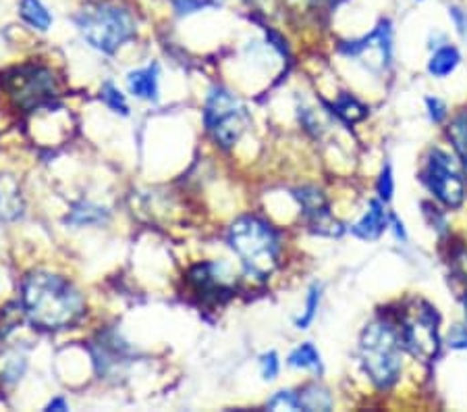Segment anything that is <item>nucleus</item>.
<instances>
[{"instance_id": "nucleus-1", "label": "nucleus", "mask_w": 467, "mask_h": 412, "mask_svg": "<svg viewBox=\"0 0 467 412\" xmlns=\"http://www.w3.org/2000/svg\"><path fill=\"white\" fill-rule=\"evenodd\" d=\"M21 311L42 332H63L84 317L86 302L79 290L65 277L36 271L21 283Z\"/></svg>"}, {"instance_id": "nucleus-2", "label": "nucleus", "mask_w": 467, "mask_h": 412, "mask_svg": "<svg viewBox=\"0 0 467 412\" xmlns=\"http://www.w3.org/2000/svg\"><path fill=\"white\" fill-rule=\"evenodd\" d=\"M75 26L89 47L112 55L138 32V21L127 6L109 0H92L75 15Z\"/></svg>"}, {"instance_id": "nucleus-3", "label": "nucleus", "mask_w": 467, "mask_h": 412, "mask_svg": "<svg viewBox=\"0 0 467 412\" xmlns=\"http://www.w3.org/2000/svg\"><path fill=\"white\" fill-rule=\"evenodd\" d=\"M227 239L250 275L266 280L276 269L281 244L266 221L258 217H241L231 225Z\"/></svg>"}, {"instance_id": "nucleus-4", "label": "nucleus", "mask_w": 467, "mask_h": 412, "mask_svg": "<svg viewBox=\"0 0 467 412\" xmlns=\"http://www.w3.org/2000/svg\"><path fill=\"white\" fill-rule=\"evenodd\" d=\"M359 358L372 384L389 389L401 373V343L387 321H372L359 340Z\"/></svg>"}, {"instance_id": "nucleus-5", "label": "nucleus", "mask_w": 467, "mask_h": 412, "mask_svg": "<svg viewBox=\"0 0 467 412\" xmlns=\"http://www.w3.org/2000/svg\"><path fill=\"white\" fill-rule=\"evenodd\" d=\"M0 86L15 107L21 111H36L58 99L57 75L44 65H19L5 71Z\"/></svg>"}, {"instance_id": "nucleus-6", "label": "nucleus", "mask_w": 467, "mask_h": 412, "mask_svg": "<svg viewBox=\"0 0 467 412\" xmlns=\"http://www.w3.org/2000/svg\"><path fill=\"white\" fill-rule=\"evenodd\" d=\"M204 123L218 146L231 148L247 127V111L229 90L214 88L208 96Z\"/></svg>"}, {"instance_id": "nucleus-7", "label": "nucleus", "mask_w": 467, "mask_h": 412, "mask_svg": "<svg viewBox=\"0 0 467 412\" xmlns=\"http://www.w3.org/2000/svg\"><path fill=\"white\" fill-rule=\"evenodd\" d=\"M401 340L413 356L431 363L439 354V314L431 304L418 302L401 319Z\"/></svg>"}, {"instance_id": "nucleus-8", "label": "nucleus", "mask_w": 467, "mask_h": 412, "mask_svg": "<svg viewBox=\"0 0 467 412\" xmlns=\"http://www.w3.org/2000/svg\"><path fill=\"white\" fill-rule=\"evenodd\" d=\"M426 184L432 194L439 198L442 205L449 208H457L465 198V184L459 174L453 159L442 150H432L428 156L426 167Z\"/></svg>"}, {"instance_id": "nucleus-9", "label": "nucleus", "mask_w": 467, "mask_h": 412, "mask_svg": "<svg viewBox=\"0 0 467 412\" xmlns=\"http://www.w3.org/2000/svg\"><path fill=\"white\" fill-rule=\"evenodd\" d=\"M227 267L221 262H202L187 273V283L204 304H221L233 296Z\"/></svg>"}, {"instance_id": "nucleus-10", "label": "nucleus", "mask_w": 467, "mask_h": 412, "mask_svg": "<svg viewBox=\"0 0 467 412\" xmlns=\"http://www.w3.org/2000/svg\"><path fill=\"white\" fill-rule=\"evenodd\" d=\"M341 50L345 55L356 57L359 61H364L372 71H382L389 67L390 61V26L389 21H384L374 29L370 36L361 37L356 42L343 44Z\"/></svg>"}, {"instance_id": "nucleus-11", "label": "nucleus", "mask_w": 467, "mask_h": 412, "mask_svg": "<svg viewBox=\"0 0 467 412\" xmlns=\"http://www.w3.org/2000/svg\"><path fill=\"white\" fill-rule=\"evenodd\" d=\"M297 198L301 202V208H304V215L310 227L316 234L324 236H338L341 234V225H338L333 217H330L327 198L320 190L316 187H304V190L297 192Z\"/></svg>"}, {"instance_id": "nucleus-12", "label": "nucleus", "mask_w": 467, "mask_h": 412, "mask_svg": "<svg viewBox=\"0 0 467 412\" xmlns=\"http://www.w3.org/2000/svg\"><path fill=\"white\" fill-rule=\"evenodd\" d=\"M158 79H161V69L158 65H148L144 69L131 71L127 75V88L133 96L144 100H158Z\"/></svg>"}, {"instance_id": "nucleus-13", "label": "nucleus", "mask_w": 467, "mask_h": 412, "mask_svg": "<svg viewBox=\"0 0 467 412\" xmlns=\"http://www.w3.org/2000/svg\"><path fill=\"white\" fill-rule=\"evenodd\" d=\"M384 227H387V213H384V206L379 200H372L368 213L361 217L359 223L353 225L351 231L353 236H358L361 239H376L382 234Z\"/></svg>"}, {"instance_id": "nucleus-14", "label": "nucleus", "mask_w": 467, "mask_h": 412, "mask_svg": "<svg viewBox=\"0 0 467 412\" xmlns=\"http://www.w3.org/2000/svg\"><path fill=\"white\" fill-rule=\"evenodd\" d=\"M19 15L37 32H48L52 26V15L42 0H19Z\"/></svg>"}, {"instance_id": "nucleus-15", "label": "nucleus", "mask_w": 467, "mask_h": 412, "mask_svg": "<svg viewBox=\"0 0 467 412\" xmlns=\"http://www.w3.org/2000/svg\"><path fill=\"white\" fill-rule=\"evenodd\" d=\"M462 61V55L455 47H442L432 55L431 63H428V71H431L434 78H447L449 73L455 71V67Z\"/></svg>"}, {"instance_id": "nucleus-16", "label": "nucleus", "mask_w": 467, "mask_h": 412, "mask_svg": "<svg viewBox=\"0 0 467 412\" xmlns=\"http://www.w3.org/2000/svg\"><path fill=\"white\" fill-rule=\"evenodd\" d=\"M449 138L453 142V148L463 164V171L467 174V109L459 112V115L451 121Z\"/></svg>"}, {"instance_id": "nucleus-17", "label": "nucleus", "mask_w": 467, "mask_h": 412, "mask_svg": "<svg viewBox=\"0 0 467 412\" xmlns=\"http://www.w3.org/2000/svg\"><path fill=\"white\" fill-rule=\"evenodd\" d=\"M299 407L304 410H330L333 408V398L324 387L307 386L299 394Z\"/></svg>"}, {"instance_id": "nucleus-18", "label": "nucleus", "mask_w": 467, "mask_h": 412, "mask_svg": "<svg viewBox=\"0 0 467 412\" xmlns=\"http://www.w3.org/2000/svg\"><path fill=\"white\" fill-rule=\"evenodd\" d=\"M289 364L296 366V369H310L320 373L322 371V361L318 350H316L312 343H301L289 354Z\"/></svg>"}, {"instance_id": "nucleus-19", "label": "nucleus", "mask_w": 467, "mask_h": 412, "mask_svg": "<svg viewBox=\"0 0 467 412\" xmlns=\"http://www.w3.org/2000/svg\"><path fill=\"white\" fill-rule=\"evenodd\" d=\"M333 111L337 117L343 119L345 123H358L368 115V109L364 107V104L353 99V96H349V94H343L341 99L333 104Z\"/></svg>"}, {"instance_id": "nucleus-20", "label": "nucleus", "mask_w": 467, "mask_h": 412, "mask_svg": "<svg viewBox=\"0 0 467 412\" xmlns=\"http://www.w3.org/2000/svg\"><path fill=\"white\" fill-rule=\"evenodd\" d=\"M107 219V211L96 205H89V202H81V205L73 206L71 215L67 217V221L73 225H92V223H100Z\"/></svg>"}, {"instance_id": "nucleus-21", "label": "nucleus", "mask_w": 467, "mask_h": 412, "mask_svg": "<svg viewBox=\"0 0 467 412\" xmlns=\"http://www.w3.org/2000/svg\"><path fill=\"white\" fill-rule=\"evenodd\" d=\"M320 291H322V288L318 286V283H314V286L310 288V294H307V300H306V311L297 319L299 329H306L314 321L316 311H318V304H320Z\"/></svg>"}, {"instance_id": "nucleus-22", "label": "nucleus", "mask_w": 467, "mask_h": 412, "mask_svg": "<svg viewBox=\"0 0 467 412\" xmlns=\"http://www.w3.org/2000/svg\"><path fill=\"white\" fill-rule=\"evenodd\" d=\"M102 100L107 102V107L112 109L115 112H120V115L127 117L130 115V107H127L125 96L119 92V90L112 84H104L102 86Z\"/></svg>"}, {"instance_id": "nucleus-23", "label": "nucleus", "mask_w": 467, "mask_h": 412, "mask_svg": "<svg viewBox=\"0 0 467 412\" xmlns=\"http://www.w3.org/2000/svg\"><path fill=\"white\" fill-rule=\"evenodd\" d=\"M270 410H299V394L293 392H278L273 400L268 402Z\"/></svg>"}, {"instance_id": "nucleus-24", "label": "nucleus", "mask_w": 467, "mask_h": 412, "mask_svg": "<svg viewBox=\"0 0 467 412\" xmlns=\"http://www.w3.org/2000/svg\"><path fill=\"white\" fill-rule=\"evenodd\" d=\"M169 3L179 15H190V13L206 9V6L216 5L218 0H169Z\"/></svg>"}, {"instance_id": "nucleus-25", "label": "nucleus", "mask_w": 467, "mask_h": 412, "mask_svg": "<svg viewBox=\"0 0 467 412\" xmlns=\"http://www.w3.org/2000/svg\"><path fill=\"white\" fill-rule=\"evenodd\" d=\"M260 369L264 379H275L278 375V356L276 352H266V354H262L260 358Z\"/></svg>"}, {"instance_id": "nucleus-26", "label": "nucleus", "mask_w": 467, "mask_h": 412, "mask_svg": "<svg viewBox=\"0 0 467 412\" xmlns=\"http://www.w3.org/2000/svg\"><path fill=\"white\" fill-rule=\"evenodd\" d=\"M393 190H395L393 174H390V167L387 164V167H384V171H382L380 179H379V194H380V198L384 202H389L390 198H393Z\"/></svg>"}, {"instance_id": "nucleus-27", "label": "nucleus", "mask_w": 467, "mask_h": 412, "mask_svg": "<svg viewBox=\"0 0 467 412\" xmlns=\"http://www.w3.org/2000/svg\"><path fill=\"white\" fill-rule=\"evenodd\" d=\"M449 17H451V21H453V24H455L457 32L462 34L463 37H467V11L459 9V6H451V9H449Z\"/></svg>"}, {"instance_id": "nucleus-28", "label": "nucleus", "mask_w": 467, "mask_h": 412, "mask_svg": "<svg viewBox=\"0 0 467 412\" xmlns=\"http://www.w3.org/2000/svg\"><path fill=\"white\" fill-rule=\"evenodd\" d=\"M428 111H431V119L434 123H441L444 117H447V107H444V102L439 99H428Z\"/></svg>"}, {"instance_id": "nucleus-29", "label": "nucleus", "mask_w": 467, "mask_h": 412, "mask_svg": "<svg viewBox=\"0 0 467 412\" xmlns=\"http://www.w3.org/2000/svg\"><path fill=\"white\" fill-rule=\"evenodd\" d=\"M47 410H69V407H67V402L63 398H55L48 404Z\"/></svg>"}, {"instance_id": "nucleus-30", "label": "nucleus", "mask_w": 467, "mask_h": 412, "mask_svg": "<svg viewBox=\"0 0 467 412\" xmlns=\"http://www.w3.org/2000/svg\"><path fill=\"white\" fill-rule=\"evenodd\" d=\"M393 223H395V234H397V238H403V239H405V229H403V223H399L397 217H393Z\"/></svg>"}, {"instance_id": "nucleus-31", "label": "nucleus", "mask_w": 467, "mask_h": 412, "mask_svg": "<svg viewBox=\"0 0 467 412\" xmlns=\"http://www.w3.org/2000/svg\"><path fill=\"white\" fill-rule=\"evenodd\" d=\"M463 306H465V314H467V294H465V298H463Z\"/></svg>"}, {"instance_id": "nucleus-32", "label": "nucleus", "mask_w": 467, "mask_h": 412, "mask_svg": "<svg viewBox=\"0 0 467 412\" xmlns=\"http://www.w3.org/2000/svg\"><path fill=\"white\" fill-rule=\"evenodd\" d=\"M418 3H421V0H418Z\"/></svg>"}]
</instances>
